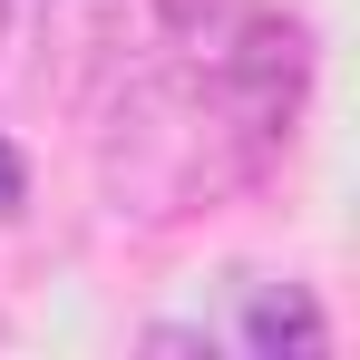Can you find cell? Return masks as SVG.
<instances>
[{"label": "cell", "mask_w": 360, "mask_h": 360, "mask_svg": "<svg viewBox=\"0 0 360 360\" xmlns=\"http://www.w3.org/2000/svg\"><path fill=\"white\" fill-rule=\"evenodd\" d=\"M98 176H108V205L136 214V224H185L205 214L214 195H234L243 176H263V146L224 117L214 78H136L117 98V117L98 136Z\"/></svg>", "instance_id": "1"}, {"label": "cell", "mask_w": 360, "mask_h": 360, "mask_svg": "<svg viewBox=\"0 0 360 360\" xmlns=\"http://www.w3.org/2000/svg\"><path fill=\"white\" fill-rule=\"evenodd\" d=\"M214 98L273 156L302 127V98H311V30H302L292 10H234L224 20V59H214Z\"/></svg>", "instance_id": "2"}, {"label": "cell", "mask_w": 360, "mask_h": 360, "mask_svg": "<svg viewBox=\"0 0 360 360\" xmlns=\"http://www.w3.org/2000/svg\"><path fill=\"white\" fill-rule=\"evenodd\" d=\"M243 351L253 360H321L331 351V321H321V302H311V283H243Z\"/></svg>", "instance_id": "3"}, {"label": "cell", "mask_w": 360, "mask_h": 360, "mask_svg": "<svg viewBox=\"0 0 360 360\" xmlns=\"http://www.w3.org/2000/svg\"><path fill=\"white\" fill-rule=\"evenodd\" d=\"M156 20L176 30L185 49H214V39H224V20H234V0H156Z\"/></svg>", "instance_id": "4"}, {"label": "cell", "mask_w": 360, "mask_h": 360, "mask_svg": "<svg viewBox=\"0 0 360 360\" xmlns=\"http://www.w3.org/2000/svg\"><path fill=\"white\" fill-rule=\"evenodd\" d=\"M20 195H30V166H20V146H10V136H0V224H10V214H20Z\"/></svg>", "instance_id": "5"}, {"label": "cell", "mask_w": 360, "mask_h": 360, "mask_svg": "<svg viewBox=\"0 0 360 360\" xmlns=\"http://www.w3.org/2000/svg\"><path fill=\"white\" fill-rule=\"evenodd\" d=\"M0 39H10V0H0Z\"/></svg>", "instance_id": "6"}, {"label": "cell", "mask_w": 360, "mask_h": 360, "mask_svg": "<svg viewBox=\"0 0 360 360\" xmlns=\"http://www.w3.org/2000/svg\"><path fill=\"white\" fill-rule=\"evenodd\" d=\"M0 341H10V321H0Z\"/></svg>", "instance_id": "7"}]
</instances>
